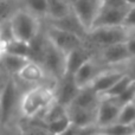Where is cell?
<instances>
[{
	"instance_id": "ab89813d",
	"label": "cell",
	"mask_w": 135,
	"mask_h": 135,
	"mask_svg": "<svg viewBox=\"0 0 135 135\" xmlns=\"http://www.w3.org/2000/svg\"><path fill=\"white\" fill-rule=\"evenodd\" d=\"M94 135H104V134H102V133H100V132H97V133L94 134Z\"/></svg>"
},
{
	"instance_id": "8992f818",
	"label": "cell",
	"mask_w": 135,
	"mask_h": 135,
	"mask_svg": "<svg viewBox=\"0 0 135 135\" xmlns=\"http://www.w3.org/2000/svg\"><path fill=\"white\" fill-rule=\"evenodd\" d=\"M96 58L107 68L123 66L132 58L127 43L96 49Z\"/></svg>"
},
{
	"instance_id": "7bdbcfd3",
	"label": "cell",
	"mask_w": 135,
	"mask_h": 135,
	"mask_svg": "<svg viewBox=\"0 0 135 135\" xmlns=\"http://www.w3.org/2000/svg\"><path fill=\"white\" fill-rule=\"evenodd\" d=\"M134 103H135V100H134Z\"/></svg>"
},
{
	"instance_id": "4fadbf2b",
	"label": "cell",
	"mask_w": 135,
	"mask_h": 135,
	"mask_svg": "<svg viewBox=\"0 0 135 135\" xmlns=\"http://www.w3.org/2000/svg\"><path fill=\"white\" fill-rule=\"evenodd\" d=\"M105 69H108L107 66H104L97 58L93 57L91 59H89L85 64H83L79 70L74 75L76 83L78 84L79 88H85L89 86L96 79V77L100 74H102Z\"/></svg>"
},
{
	"instance_id": "d4e9b609",
	"label": "cell",
	"mask_w": 135,
	"mask_h": 135,
	"mask_svg": "<svg viewBox=\"0 0 135 135\" xmlns=\"http://www.w3.org/2000/svg\"><path fill=\"white\" fill-rule=\"evenodd\" d=\"M20 8H23L20 0H0V21L11 20Z\"/></svg>"
},
{
	"instance_id": "d590c367",
	"label": "cell",
	"mask_w": 135,
	"mask_h": 135,
	"mask_svg": "<svg viewBox=\"0 0 135 135\" xmlns=\"http://www.w3.org/2000/svg\"><path fill=\"white\" fill-rule=\"evenodd\" d=\"M127 46H128L129 54H131V57L133 58L135 57V37H133L128 43H127Z\"/></svg>"
},
{
	"instance_id": "5bb4252c",
	"label": "cell",
	"mask_w": 135,
	"mask_h": 135,
	"mask_svg": "<svg viewBox=\"0 0 135 135\" xmlns=\"http://www.w3.org/2000/svg\"><path fill=\"white\" fill-rule=\"evenodd\" d=\"M96 49L89 45L85 42V44L81 47L70 51L66 54V74L75 75L79 70L83 64H85L89 59L95 57Z\"/></svg>"
},
{
	"instance_id": "74e56055",
	"label": "cell",
	"mask_w": 135,
	"mask_h": 135,
	"mask_svg": "<svg viewBox=\"0 0 135 135\" xmlns=\"http://www.w3.org/2000/svg\"><path fill=\"white\" fill-rule=\"evenodd\" d=\"M126 4L128 7H135V0H126Z\"/></svg>"
},
{
	"instance_id": "cb8c5ba5",
	"label": "cell",
	"mask_w": 135,
	"mask_h": 135,
	"mask_svg": "<svg viewBox=\"0 0 135 135\" xmlns=\"http://www.w3.org/2000/svg\"><path fill=\"white\" fill-rule=\"evenodd\" d=\"M24 9L44 21L47 18V0H20Z\"/></svg>"
},
{
	"instance_id": "30bf717a",
	"label": "cell",
	"mask_w": 135,
	"mask_h": 135,
	"mask_svg": "<svg viewBox=\"0 0 135 135\" xmlns=\"http://www.w3.org/2000/svg\"><path fill=\"white\" fill-rule=\"evenodd\" d=\"M56 101L59 104L69 108L74 103L76 96L78 95L81 88L76 83L74 75L66 74L62 79H59L54 88Z\"/></svg>"
},
{
	"instance_id": "1f68e13d",
	"label": "cell",
	"mask_w": 135,
	"mask_h": 135,
	"mask_svg": "<svg viewBox=\"0 0 135 135\" xmlns=\"http://www.w3.org/2000/svg\"><path fill=\"white\" fill-rule=\"evenodd\" d=\"M0 135H21V129L19 122L7 124L1 127V134Z\"/></svg>"
},
{
	"instance_id": "e0dca14e",
	"label": "cell",
	"mask_w": 135,
	"mask_h": 135,
	"mask_svg": "<svg viewBox=\"0 0 135 135\" xmlns=\"http://www.w3.org/2000/svg\"><path fill=\"white\" fill-rule=\"evenodd\" d=\"M97 108L88 109V108H79L74 105L69 107L68 115L71 120L72 126L77 127L78 129L97 127Z\"/></svg>"
},
{
	"instance_id": "484cf974",
	"label": "cell",
	"mask_w": 135,
	"mask_h": 135,
	"mask_svg": "<svg viewBox=\"0 0 135 135\" xmlns=\"http://www.w3.org/2000/svg\"><path fill=\"white\" fill-rule=\"evenodd\" d=\"M133 79H132V77L129 76V75H124L123 77H122L121 79H119V81L116 82V83L114 84V85L112 86V88L109 89L108 91H105L104 94L102 95V97H108V98H116L117 96H120L122 93H123L124 90H126L127 88H128L129 85H131L132 83H133Z\"/></svg>"
},
{
	"instance_id": "7c38bea8",
	"label": "cell",
	"mask_w": 135,
	"mask_h": 135,
	"mask_svg": "<svg viewBox=\"0 0 135 135\" xmlns=\"http://www.w3.org/2000/svg\"><path fill=\"white\" fill-rule=\"evenodd\" d=\"M121 108L122 107L114 98L102 97L97 108V128L116 123Z\"/></svg>"
},
{
	"instance_id": "f35d334b",
	"label": "cell",
	"mask_w": 135,
	"mask_h": 135,
	"mask_svg": "<svg viewBox=\"0 0 135 135\" xmlns=\"http://www.w3.org/2000/svg\"><path fill=\"white\" fill-rule=\"evenodd\" d=\"M69 1H70V2H72V5H74V4H75V2H76V1H77V0H69Z\"/></svg>"
},
{
	"instance_id": "9a60e30c",
	"label": "cell",
	"mask_w": 135,
	"mask_h": 135,
	"mask_svg": "<svg viewBox=\"0 0 135 135\" xmlns=\"http://www.w3.org/2000/svg\"><path fill=\"white\" fill-rule=\"evenodd\" d=\"M126 75L123 66H116V68H108L105 69L102 74H100L96 79L90 84L89 86L94 89L97 94H100L101 96L108 91L119 79H121L122 77Z\"/></svg>"
},
{
	"instance_id": "f1b7e54d",
	"label": "cell",
	"mask_w": 135,
	"mask_h": 135,
	"mask_svg": "<svg viewBox=\"0 0 135 135\" xmlns=\"http://www.w3.org/2000/svg\"><path fill=\"white\" fill-rule=\"evenodd\" d=\"M71 126H72V123H71V120H70L69 115H65V116L61 117V119L56 120V121L51 122L49 124H45V127L50 131V133L54 135H59V134L64 133Z\"/></svg>"
},
{
	"instance_id": "8d00e7d4",
	"label": "cell",
	"mask_w": 135,
	"mask_h": 135,
	"mask_svg": "<svg viewBox=\"0 0 135 135\" xmlns=\"http://www.w3.org/2000/svg\"><path fill=\"white\" fill-rule=\"evenodd\" d=\"M59 135H78V128L75 126H71V127H69L64 133H62Z\"/></svg>"
},
{
	"instance_id": "44dd1931",
	"label": "cell",
	"mask_w": 135,
	"mask_h": 135,
	"mask_svg": "<svg viewBox=\"0 0 135 135\" xmlns=\"http://www.w3.org/2000/svg\"><path fill=\"white\" fill-rule=\"evenodd\" d=\"M72 12H74V5L69 0H47L46 19H59Z\"/></svg>"
},
{
	"instance_id": "d6a6232c",
	"label": "cell",
	"mask_w": 135,
	"mask_h": 135,
	"mask_svg": "<svg viewBox=\"0 0 135 135\" xmlns=\"http://www.w3.org/2000/svg\"><path fill=\"white\" fill-rule=\"evenodd\" d=\"M123 68H124L126 74L129 75L133 81H135V57L129 59V61L123 65Z\"/></svg>"
},
{
	"instance_id": "4dcf8cb0",
	"label": "cell",
	"mask_w": 135,
	"mask_h": 135,
	"mask_svg": "<svg viewBox=\"0 0 135 135\" xmlns=\"http://www.w3.org/2000/svg\"><path fill=\"white\" fill-rule=\"evenodd\" d=\"M14 38L11 21H0V43H8Z\"/></svg>"
},
{
	"instance_id": "9c48e42d",
	"label": "cell",
	"mask_w": 135,
	"mask_h": 135,
	"mask_svg": "<svg viewBox=\"0 0 135 135\" xmlns=\"http://www.w3.org/2000/svg\"><path fill=\"white\" fill-rule=\"evenodd\" d=\"M129 7H110V6H104L100 8L96 19L94 21L93 28L97 27H109V26H120L123 25L126 17L128 14ZM91 28V30H93Z\"/></svg>"
},
{
	"instance_id": "ffe728a7",
	"label": "cell",
	"mask_w": 135,
	"mask_h": 135,
	"mask_svg": "<svg viewBox=\"0 0 135 135\" xmlns=\"http://www.w3.org/2000/svg\"><path fill=\"white\" fill-rule=\"evenodd\" d=\"M46 46H47V37L44 31V25H43V30L39 32V35L30 42V57H28L30 61L43 65L45 52H46Z\"/></svg>"
},
{
	"instance_id": "603a6c76",
	"label": "cell",
	"mask_w": 135,
	"mask_h": 135,
	"mask_svg": "<svg viewBox=\"0 0 135 135\" xmlns=\"http://www.w3.org/2000/svg\"><path fill=\"white\" fill-rule=\"evenodd\" d=\"M21 129V135H54L50 131L38 120H25L21 119L19 121Z\"/></svg>"
},
{
	"instance_id": "d6986e66",
	"label": "cell",
	"mask_w": 135,
	"mask_h": 135,
	"mask_svg": "<svg viewBox=\"0 0 135 135\" xmlns=\"http://www.w3.org/2000/svg\"><path fill=\"white\" fill-rule=\"evenodd\" d=\"M101 100H102V96L100 94L96 93L91 86H85V88H81L78 95L76 96L71 105L79 108H88V109H96Z\"/></svg>"
},
{
	"instance_id": "ac0fdd59",
	"label": "cell",
	"mask_w": 135,
	"mask_h": 135,
	"mask_svg": "<svg viewBox=\"0 0 135 135\" xmlns=\"http://www.w3.org/2000/svg\"><path fill=\"white\" fill-rule=\"evenodd\" d=\"M0 62H1V72L6 74L7 76L17 77L19 72L24 69V66L30 62V59L9 54H1Z\"/></svg>"
},
{
	"instance_id": "b9f144b4",
	"label": "cell",
	"mask_w": 135,
	"mask_h": 135,
	"mask_svg": "<svg viewBox=\"0 0 135 135\" xmlns=\"http://www.w3.org/2000/svg\"><path fill=\"white\" fill-rule=\"evenodd\" d=\"M132 135H135V134H132Z\"/></svg>"
},
{
	"instance_id": "6da1fadb",
	"label": "cell",
	"mask_w": 135,
	"mask_h": 135,
	"mask_svg": "<svg viewBox=\"0 0 135 135\" xmlns=\"http://www.w3.org/2000/svg\"><path fill=\"white\" fill-rule=\"evenodd\" d=\"M1 93H0V122L2 126L19 122L20 116V100L24 91L20 83L13 76H7L1 72Z\"/></svg>"
},
{
	"instance_id": "2e32d148",
	"label": "cell",
	"mask_w": 135,
	"mask_h": 135,
	"mask_svg": "<svg viewBox=\"0 0 135 135\" xmlns=\"http://www.w3.org/2000/svg\"><path fill=\"white\" fill-rule=\"evenodd\" d=\"M44 23L47 24V25L54 26V27L59 28V30H63V31H66V32L77 35L79 37L84 38V39H85L86 35L89 32L85 28V26L83 25V23L79 20V18L77 17V14L75 12H72V13L68 14V16L63 17V18H59V19H46V20H44Z\"/></svg>"
},
{
	"instance_id": "83f0119b",
	"label": "cell",
	"mask_w": 135,
	"mask_h": 135,
	"mask_svg": "<svg viewBox=\"0 0 135 135\" xmlns=\"http://www.w3.org/2000/svg\"><path fill=\"white\" fill-rule=\"evenodd\" d=\"M134 122H135V103L132 102L121 108V112H120L116 123L132 126Z\"/></svg>"
},
{
	"instance_id": "836d02e7",
	"label": "cell",
	"mask_w": 135,
	"mask_h": 135,
	"mask_svg": "<svg viewBox=\"0 0 135 135\" xmlns=\"http://www.w3.org/2000/svg\"><path fill=\"white\" fill-rule=\"evenodd\" d=\"M123 25L128 26V27H131V28H135V7H131V8H129Z\"/></svg>"
},
{
	"instance_id": "4316f807",
	"label": "cell",
	"mask_w": 135,
	"mask_h": 135,
	"mask_svg": "<svg viewBox=\"0 0 135 135\" xmlns=\"http://www.w3.org/2000/svg\"><path fill=\"white\" fill-rule=\"evenodd\" d=\"M98 132L104 135H132L135 134L134 129L132 126H126V124L114 123L110 126L98 128Z\"/></svg>"
},
{
	"instance_id": "52a82bcc",
	"label": "cell",
	"mask_w": 135,
	"mask_h": 135,
	"mask_svg": "<svg viewBox=\"0 0 135 135\" xmlns=\"http://www.w3.org/2000/svg\"><path fill=\"white\" fill-rule=\"evenodd\" d=\"M44 31L46 33L47 38L56 45L58 49H61L64 54H69L70 51L81 47L85 44V39L74 33L66 32V31L59 30L51 25H47L44 23Z\"/></svg>"
},
{
	"instance_id": "8fae6325",
	"label": "cell",
	"mask_w": 135,
	"mask_h": 135,
	"mask_svg": "<svg viewBox=\"0 0 135 135\" xmlns=\"http://www.w3.org/2000/svg\"><path fill=\"white\" fill-rule=\"evenodd\" d=\"M101 7L102 0H77L74 4V12L77 14L86 30L90 31Z\"/></svg>"
},
{
	"instance_id": "277c9868",
	"label": "cell",
	"mask_w": 135,
	"mask_h": 135,
	"mask_svg": "<svg viewBox=\"0 0 135 135\" xmlns=\"http://www.w3.org/2000/svg\"><path fill=\"white\" fill-rule=\"evenodd\" d=\"M9 21L14 37L27 43H30L39 35L44 25V21L24 8L19 9Z\"/></svg>"
},
{
	"instance_id": "3957f363",
	"label": "cell",
	"mask_w": 135,
	"mask_h": 135,
	"mask_svg": "<svg viewBox=\"0 0 135 135\" xmlns=\"http://www.w3.org/2000/svg\"><path fill=\"white\" fill-rule=\"evenodd\" d=\"M133 37H135V28L120 25L93 28L86 35L85 42L95 49H100L114 44L128 43Z\"/></svg>"
},
{
	"instance_id": "7402d4cb",
	"label": "cell",
	"mask_w": 135,
	"mask_h": 135,
	"mask_svg": "<svg viewBox=\"0 0 135 135\" xmlns=\"http://www.w3.org/2000/svg\"><path fill=\"white\" fill-rule=\"evenodd\" d=\"M0 49H1V54H9L19 57H25V58L30 57V43L17 38L8 43H0Z\"/></svg>"
},
{
	"instance_id": "7a4b0ae2",
	"label": "cell",
	"mask_w": 135,
	"mask_h": 135,
	"mask_svg": "<svg viewBox=\"0 0 135 135\" xmlns=\"http://www.w3.org/2000/svg\"><path fill=\"white\" fill-rule=\"evenodd\" d=\"M56 101L54 86L39 84L26 89L20 100V116L25 120L38 119Z\"/></svg>"
},
{
	"instance_id": "60d3db41",
	"label": "cell",
	"mask_w": 135,
	"mask_h": 135,
	"mask_svg": "<svg viewBox=\"0 0 135 135\" xmlns=\"http://www.w3.org/2000/svg\"><path fill=\"white\" fill-rule=\"evenodd\" d=\"M132 127H133V129H134V133H135V122H134L133 124H132Z\"/></svg>"
},
{
	"instance_id": "e575fe53",
	"label": "cell",
	"mask_w": 135,
	"mask_h": 135,
	"mask_svg": "<svg viewBox=\"0 0 135 135\" xmlns=\"http://www.w3.org/2000/svg\"><path fill=\"white\" fill-rule=\"evenodd\" d=\"M102 5L104 6H110V7H128L126 4V0H102ZM131 8V7H129Z\"/></svg>"
},
{
	"instance_id": "f546056e",
	"label": "cell",
	"mask_w": 135,
	"mask_h": 135,
	"mask_svg": "<svg viewBox=\"0 0 135 135\" xmlns=\"http://www.w3.org/2000/svg\"><path fill=\"white\" fill-rule=\"evenodd\" d=\"M114 100L116 101L121 107L128 104V103L134 102V100H135V81L121 94V95L117 96V97L114 98Z\"/></svg>"
},
{
	"instance_id": "5b68a950",
	"label": "cell",
	"mask_w": 135,
	"mask_h": 135,
	"mask_svg": "<svg viewBox=\"0 0 135 135\" xmlns=\"http://www.w3.org/2000/svg\"><path fill=\"white\" fill-rule=\"evenodd\" d=\"M42 66L46 71L50 79H52L55 83H57L66 75V54L58 49L49 38H47L46 52Z\"/></svg>"
},
{
	"instance_id": "ba28073f",
	"label": "cell",
	"mask_w": 135,
	"mask_h": 135,
	"mask_svg": "<svg viewBox=\"0 0 135 135\" xmlns=\"http://www.w3.org/2000/svg\"><path fill=\"white\" fill-rule=\"evenodd\" d=\"M17 79L20 83L27 84L30 86L39 85V84H46V85H51L55 88V85H56V83L52 79H50V77L47 76L44 68L40 64L32 61H30L24 66V69L17 76Z\"/></svg>"
}]
</instances>
